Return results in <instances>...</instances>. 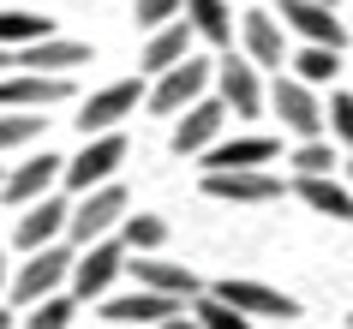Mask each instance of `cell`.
I'll use <instances>...</instances> for the list:
<instances>
[{"instance_id":"ba28073f","label":"cell","mask_w":353,"mask_h":329,"mask_svg":"<svg viewBox=\"0 0 353 329\" xmlns=\"http://www.w3.org/2000/svg\"><path fill=\"white\" fill-rule=\"evenodd\" d=\"M174 311H186V299H174V293H156V288H138V293H114V299H102V323L156 329V323H168Z\"/></svg>"},{"instance_id":"7c38bea8","label":"cell","mask_w":353,"mask_h":329,"mask_svg":"<svg viewBox=\"0 0 353 329\" xmlns=\"http://www.w3.org/2000/svg\"><path fill=\"white\" fill-rule=\"evenodd\" d=\"M270 108L281 114V126L294 132L299 144H305V138H317V132H323V108H317V96H312V84H299V78H276V90H270Z\"/></svg>"},{"instance_id":"cb8c5ba5","label":"cell","mask_w":353,"mask_h":329,"mask_svg":"<svg viewBox=\"0 0 353 329\" xmlns=\"http://www.w3.org/2000/svg\"><path fill=\"white\" fill-rule=\"evenodd\" d=\"M54 37V19H42V12H19V6H0V48H30V42Z\"/></svg>"},{"instance_id":"7402d4cb","label":"cell","mask_w":353,"mask_h":329,"mask_svg":"<svg viewBox=\"0 0 353 329\" xmlns=\"http://www.w3.org/2000/svg\"><path fill=\"white\" fill-rule=\"evenodd\" d=\"M192 24V37L210 42V48H234V12H228V0H186L180 6Z\"/></svg>"},{"instance_id":"5bb4252c","label":"cell","mask_w":353,"mask_h":329,"mask_svg":"<svg viewBox=\"0 0 353 329\" xmlns=\"http://www.w3.org/2000/svg\"><path fill=\"white\" fill-rule=\"evenodd\" d=\"M240 42H245V60H252L258 72H281V60H288V24H281L276 12H245Z\"/></svg>"},{"instance_id":"74e56055","label":"cell","mask_w":353,"mask_h":329,"mask_svg":"<svg viewBox=\"0 0 353 329\" xmlns=\"http://www.w3.org/2000/svg\"><path fill=\"white\" fill-rule=\"evenodd\" d=\"M102 329H126V323H102Z\"/></svg>"},{"instance_id":"4dcf8cb0","label":"cell","mask_w":353,"mask_h":329,"mask_svg":"<svg viewBox=\"0 0 353 329\" xmlns=\"http://www.w3.org/2000/svg\"><path fill=\"white\" fill-rule=\"evenodd\" d=\"M323 120H330V132L353 150V96H347V90H341V96H330V114H323Z\"/></svg>"},{"instance_id":"9c48e42d","label":"cell","mask_w":353,"mask_h":329,"mask_svg":"<svg viewBox=\"0 0 353 329\" xmlns=\"http://www.w3.org/2000/svg\"><path fill=\"white\" fill-rule=\"evenodd\" d=\"M72 96V78L66 72H19L12 66V78H0V108H54V102H66Z\"/></svg>"},{"instance_id":"ffe728a7","label":"cell","mask_w":353,"mask_h":329,"mask_svg":"<svg viewBox=\"0 0 353 329\" xmlns=\"http://www.w3.org/2000/svg\"><path fill=\"white\" fill-rule=\"evenodd\" d=\"M126 270L138 275V288L174 293V299H198V293H204V281H198L186 263H156V257H138V263H126Z\"/></svg>"},{"instance_id":"d6a6232c","label":"cell","mask_w":353,"mask_h":329,"mask_svg":"<svg viewBox=\"0 0 353 329\" xmlns=\"http://www.w3.org/2000/svg\"><path fill=\"white\" fill-rule=\"evenodd\" d=\"M156 329H198V323H192V311H174V317H168V323H156Z\"/></svg>"},{"instance_id":"8fae6325","label":"cell","mask_w":353,"mask_h":329,"mask_svg":"<svg viewBox=\"0 0 353 329\" xmlns=\"http://www.w3.org/2000/svg\"><path fill=\"white\" fill-rule=\"evenodd\" d=\"M60 168H66V156H54V150H42V156H24L19 168H12V174H6V180H0V198L6 203H37V198H48V192H54L60 186Z\"/></svg>"},{"instance_id":"7a4b0ae2","label":"cell","mask_w":353,"mask_h":329,"mask_svg":"<svg viewBox=\"0 0 353 329\" xmlns=\"http://www.w3.org/2000/svg\"><path fill=\"white\" fill-rule=\"evenodd\" d=\"M126 270V246L120 239H90V246H78L72 252V270H66V288H72V299H108L114 275Z\"/></svg>"},{"instance_id":"836d02e7","label":"cell","mask_w":353,"mask_h":329,"mask_svg":"<svg viewBox=\"0 0 353 329\" xmlns=\"http://www.w3.org/2000/svg\"><path fill=\"white\" fill-rule=\"evenodd\" d=\"M12 66H19V54H12V48H0V72H12Z\"/></svg>"},{"instance_id":"277c9868","label":"cell","mask_w":353,"mask_h":329,"mask_svg":"<svg viewBox=\"0 0 353 329\" xmlns=\"http://www.w3.org/2000/svg\"><path fill=\"white\" fill-rule=\"evenodd\" d=\"M210 60H198V54H186L180 66H168V72H156V84L144 90V102L156 114H180V108H192L198 96H210Z\"/></svg>"},{"instance_id":"484cf974","label":"cell","mask_w":353,"mask_h":329,"mask_svg":"<svg viewBox=\"0 0 353 329\" xmlns=\"http://www.w3.org/2000/svg\"><path fill=\"white\" fill-rule=\"evenodd\" d=\"M186 311H192V323H198V329H252V317H245V311L222 306L210 288L198 293V299H186Z\"/></svg>"},{"instance_id":"f546056e","label":"cell","mask_w":353,"mask_h":329,"mask_svg":"<svg viewBox=\"0 0 353 329\" xmlns=\"http://www.w3.org/2000/svg\"><path fill=\"white\" fill-rule=\"evenodd\" d=\"M294 168H299V174H330V168H335V150L323 144V138H305V144L294 150Z\"/></svg>"},{"instance_id":"1f68e13d","label":"cell","mask_w":353,"mask_h":329,"mask_svg":"<svg viewBox=\"0 0 353 329\" xmlns=\"http://www.w3.org/2000/svg\"><path fill=\"white\" fill-rule=\"evenodd\" d=\"M180 6L186 0H138V30H156V24L180 19Z\"/></svg>"},{"instance_id":"d590c367","label":"cell","mask_w":353,"mask_h":329,"mask_svg":"<svg viewBox=\"0 0 353 329\" xmlns=\"http://www.w3.org/2000/svg\"><path fill=\"white\" fill-rule=\"evenodd\" d=\"M0 288H6V257H0Z\"/></svg>"},{"instance_id":"e575fe53","label":"cell","mask_w":353,"mask_h":329,"mask_svg":"<svg viewBox=\"0 0 353 329\" xmlns=\"http://www.w3.org/2000/svg\"><path fill=\"white\" fill-rule=\"evenodd\" d=\"M0 329H12V311H0Z\"/></svg>"},{"instance_id":"3957f363","label":"cell","mask_w":353,"mask_h":329,"mask_svg":"<svg viewBox=\"0 0 353 329\" xmlns=\"http://www.w3.org/2000/svg\"><path fill=\"white\" fill-rule=\"evenodd\" d=\"M120 162H126V138H120V132H96V138H84V150H78L72 162L60 168V186L78 198V192H90V186H108Z\"/></svg>"},{"instance_id":"5b68a950","label":"cell","mask_w":353,"mask_h":329,"mask_svg":"<svg viewBox=\"0 0 353 329\" xmlns=\"http://www.w3.org/2000/svg\"><path fill=\"white\" fill-rule=\"evenodd\" d=\"M66 270H72V246H37L30 252V263H24L19 275H12V299L19 306H37V299H48V293L66 288Z\"/></svg>"},{"instance_id":"8d00e7d4","label":"cell","mask_w":353,"mask_h":329,"mask_svg":"<svg viewBox=\"0 0 353 329\" xmlns=\"http://www.w3.org/2000/svg\"><path fill=\"white\" fill-rule=\"evenodd\" d=\"M347 192H353V162H347Z\"/></svg>"},{"instance_id":"d4e9b609","label":"cell","mask_w":353,"mask_h":329,"mask_svg":"<svg viewBox=\"0 0 353 329\" xmlns=\"http://www.w3.org/2000/svg\"><path fill=\"white\" fill-rule=\"evenodd\" d=\"M162 239H168V221H162V216H150V210H138V216H120V246H126V257L162 252Z\"/></svg>"},{"instance_id":"f35d334b","label":"cell","mask_w":353,"mask_h":329,"mask_svg":"<svg viewBox=\"0 0 353 329\" xmlns=\"http://www.w3.org/2000/svg\"><path fill=\"white\" fill-rule=\"evenodd\" d=\"M317 6H330V0H317Z\"/></svg>"},{"instance_id":"603a6c76","label":"cell","mask_w":353,"mask_h":329,"mask_svg":"<svg viewBox=\"0 0 353 329\" xmlns=\"http://www.w3.org/2000/svg\"><path fill=\"white\" fill-rule=\"evenodd\" d=\"M276 162V138H234V144H210L204 150V168H263Z\"/></svg>"},{"instance_id":"52a82bcc","label":"cell","mask_w":353,"mask_h":329,"mask_svg":"<svg viewBox=\"0 0 353 329\" xmlns=\"http://www.w3.org/2000/svg\"><path fill=\"white\" fill-rule=\"evenodd\" d=\"M210 84H216V102H222L228 114H240V120H252V114L263 108V84H258V66H252L245 54H228V60H216Z\"/></svg>"},{"instance_id":"8992f818","label":"cell","mask_w":353,"mask_h":329,"mask_svg":"<svg viewBox=\"0 0 353 329\" xmlns=\"http://www.w3.org/2000/svg\"><path fill=\"white\" fill-rule=\"evenodd\" d=\"M138 102H144V78H120V84L96 90L90 102L78 108V132H84V138H96V132H114L120 120H132V114H138Z\"/></svg>"},{"instance_id":"ac0fdd59","label":"cell","mask_w":353,"mask_h":329,"mask_svg":"<svg viewBox=\"0 0 353 329\" xmlns=\"http://www.w3.org/2000/svg\"><path fill=\"white\" fill-rule=\"evenodd\" d=\"M90 60V42H72V37H42L30 42V48H19V72H72V66H84Z\"/></svg>"},{"instance_id":"6da1fadb","label":"cell","mask_w":353,"mask_h":329,"mask_svg":"<svg viewBox=\"0 0 353 329\" xmlns=\"http://www.w3.org/2000/svg\"><path fill=\"white\" fill-rule=\"evenodd\" d=\"M126 216V186L108 180V186H90V192H78V203L66 210V239L72 246H90V239H108Z\"/></svg>"},{"instance_id":"83f0119b","label":"cell","mask_w":353,"mask_h":329,"mask_svg":"<svg viewBox=\"0 0 353 329\" xmlns=\"http://www.w3.org/2000/svg\"><path fill=\"white\" fill-rule=\"evenodd\" d=\"M37 138H42V114H30V108L0 114V150H24V144H37Z\"/></svg>"},{"instance_id":"9a60e30c","label":"cell","mask_w":353,"mask_h":329,"mask_svg":"<svg viewBox=\"0 0 353 329\" xmlns=\"http://www.w3.org/2000/svg\"><path fill=\"white\" fill-rule=\"evenodd\" d=\"M222 120H228V108L216 102V96H198L192 108H180V126H174V156H204V150L216 144Z\"/></svg>"},{"instance_id":"4316f807","label":"cell","mask_w":353,"mask_h":329,"mask_svg":"<svg viewBox=\"0 0 353 329\" xmlns=\"http://www.w3.org/2000/svg\"><path fill=\"white\" fill-rule=\"evenodd\" d=\"M294 72H299V84H323V78L341 72V48H317V42H305V48L294 54Z\"/></svg>"},{"instance_id":"f1b7e54d","label":"cell","mask_w":353,"mask_h":329,"mask_svg":"<svg viewBox=\"0 0 353 329\" xmlns=\"http://www.w3.org/2000/svg\"><path fill=\"white\" fill-rule=\"evenodd\" d=\"M72 311H78L72 293H48V299H37V306H30L24 329H72Z\"/></svg>"},{"instance_id":"30bf717a","label":"cell","mask_w":353,"mask_h":329,"mask_svg":"<svg viewBox=\"0 0 353 329\" xmlns=\"http://www.w3.org/2000/svg\"><path fill=\"white\" fill-rule=\"evenodd\" d=\"M204 192L222 203H276L281 180L270 168H216V174H204Z\"/></svg>"},{"instance_id":"4fadbf2b","label":"cell","mask_w":353,"mask_h":329,"mask_svg":"<svg viewBox=\"0 0 353 329\" xmlns=\"http://www.w3.org/2000/svg\"><path fill=\"white\" fill-rule=\"evenodd\" d=\"M216 299L222 306H234V311H245V317H299V299L294 293H276V288H263V281H216Z\"/></svg>"},{"instance_id":"d6986e66","label":"cell","mask_w":353,"mask_h":329,"mask_svg":"<svg viewBox=\"0 0 353 329\" xmlns=\"http://www.w3.org/2000/svg\"><path fill=\"white\" fill-rule=\"evenodd\" d=\"M294 198L305 203V210H317V216H330V221H353V192H347V186H335L330 174H299Z\"/></svg>"},{"instance_id":"e0dca14e","label":"cell","mask_w":353,"mask_h":329,"mask_svg":"<svg viewBox=\"0 0 353 329\" xmlns=\"http://www.w3.org/2000/svg\"><path fill=\"white\" fill-rule=\"evenodd\" d=\"M66 210H72V203L60 198V192H48V198H37V203H24V216H19V246H24V252H37V246L66 239Z\"/></svg>"},{"instance_id":"2e32d148","label":"cell","mask_w":353,"mask_h":329,"mask_svg":"<svg viewBox=\"0 0 353 329\" xmlns=\"http://www.w3.org/2000/svg\"><path fill=\"white\" fill-rule=\"evenodd\" d=\"M281 24H294L317 48H347V24L335 19L330 6H317V0H281Z\"/></svg>"},{"instance_id":"ab89813d","label":"cell","mask_w":353,"mask_h":329,"mask_svg":"<svg viewBox=\"0 0 353 329\" xmlns=\"http://www.w3.org/2000/svg\"><path fill=\"white\" fill-rule=\"evenodd\" d=\"M347 323H353V311H347Z\"/></svg>"},{"instance_id":"44dd1931","label":"cell","mask_w":353,"mask_h":329,"mask_svg":"<svg viewBox=\"0 0 353 329\" xmlns=\"http://www.w3.org/2000/svg\"><path fill=\"white\" fill-rule=\"evenodd\" d=\"M186 54H192V24L168 19V24H156L150 42H144V72H168V66H180Z\"/></svg>"}]
</instances>
